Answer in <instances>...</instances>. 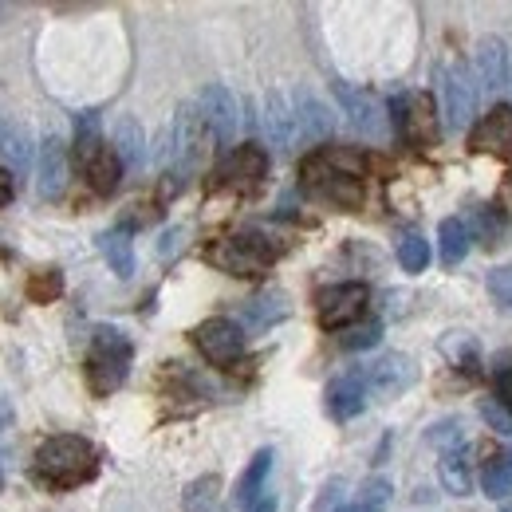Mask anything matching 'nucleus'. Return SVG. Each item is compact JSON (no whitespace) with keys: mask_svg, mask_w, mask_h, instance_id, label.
<instances>
[{"mask_svg":"<svg viewBox=\"0 0 512 512\" xmlns=\"http://www.w3.org/2000/svg\"><path fill=\"white\" fill-rule=\"evenodd\" d=\"M473 229H477V237H481L485 249H497V245H505L512 221L501 205H477L473 209Z\"/></svg>","mask_w":512,"mask_h":512,"instance_id":"nucleus-25","label":"nucleus"},{"mask_svg":"<svg viewBox=\"0 0 512 512\" xmlns=\"http://www.w3.org/2000/svg\"><path fill=\"white\" fill-rule=\"evenodd\" d=\"M438 473H442L446 493H453V497H469L473 493V465L465 457V446L446 449L442 461H438Z\"/></svg>","mask_w":512,"mask_h":512,"instance_id":"nucleus-23","label":"nucleus"},{"mask_svg":"<svg viewBox=\"0 0 512 512\" xmlns=\"http://www.w3.org/2000/svg\"><path fill=\"white\" fill-rule=\"evenodd\" d=\"M103 150V134H99V115L95 111H83L79 123H75V162L87 170L91 158Z\"/></svg>","mask_w":512,"mask_h":512,"instance_id":"nucleus-29","label":"nucleus"},{"mask_svg":"<svg viewBox=\"0 0 512 512\" xmlns=\"http://www.w3.org/2000/svg\"><path fill=\"white\" fill-rule=\"evenodd\" d=\"M264 130H268V142L276 150H288L296 142V115H292V99L284 91L264 95Z\"/></svg>","mask_w":512,"mask_h":512,"instance_id":"nucleus-19","label":"nucleus"},{"mask_svg":"<svg viewBox=\"0 0 512 512\" xmlns=\"http://www.w3.org/2000/svg\"><path fill=\"white\" fill-rule=\"evenodd\" d=\"M241 316L249 327H272V323L288 320L292 316V304H288V296L284 292H276V288H268V292H260L253 300H245V308H241Z\"/></svg>","mask_w":512,"mask_h":512,"instance_id":"nucleus-20","label":"nucleus"},{"mask_svg":"<svg viewBox=\"0 0 512 512\" xmlns=\"http://www.w3.org/2000/svg\"><path fill=\"white\" fill-rule=\"evenodd\" d=\"M217 501H221V477H217V473H205V477H197L190 489H186L182 509L186 512H217Z\"/></svg>","mask_w":512,"mask_h":512,"instance_id":"nucleus-31","label":"nucleus"},{"mask_svg":"<svg viewBox=\"0 0 512 512\" xmlns=\"http://www.w3.org/2000/svg\"><path fill=\"white\" fill-rule=\"evenodd\" d=\"M197 111H201V119L209 123L213 138H217L221 146H229V142L237 138V127H241V111H237V99H233V91H229V87H221V83H209V87L197 95Z\"/></svg>","mask_w":512,"mask_h":512,"instance_id":"nucleus-12","label":"nucleus"},{"mask_svg":"<svg viewBox=\"0 0 512 512\" xmlns=\"http://www.w3.org/2000/svg\"><path fill=\"white\" fill-rule=\"evenodd\" d=\"M32 473L40 485H48L56 493L79 489L99 473V449L87 438H75V434L48 438V442H40L36 457H32Z\"/></svg>","mask_w":512,"mask_h":512,"instance_id":"nucleus-2","label":"nucleus"},{"mask_svg":"<svg viewBox=\"0 0 512 512\" xmlns=\"http://www.w3.org/2000/svg\"><path fill=\"white\" fill-rule=\"evenodd\" d=\"M430 446H438L442 453L453 446H461V430H457V422L449 418V422H438L434 430H430Z\"/></svg>","mask_w":512,"mask_h":512,"instance_id":"nucleus-39","label":"nucleus"},{"mask_svg":"<svg viewBox=\"0 0 512 512\" xmlns=\"http://www.w3.org/2000/svg\"><path fill=\"white\" fill-rule=\"evenodd\" d=\"M335 512H375V509H367V505H343V509H335Z\"/></svg>","mask_w":512,"mask_h":512,"instance_id":"nucleus-45","label":"nucleus"},{"mask_svg":"<svg viewBox=\"0 0 512 512\" xmlns=\"http://www.w3.org/2000/svg\"><path fill=\"white\" fill-rule=\"evenodd\" d=\"M0 485H4V477H0Z\"/></svg>","mask_w":512,"mask_h":512,"instance_id":"nucleus-48","label":"nucleus"},{"mask_svg":"<svg viewBox=\"0 0 512 512\" xmlns=\"http://www.w3.org/2000/svg\"><path fill=\"white\" fill-rule=\"evenodd\" d=\"M268 174V154L260 146H237L217 170H213V186L233 193H253Z\"/></svg>","mask_w":512,"mask_h":512,"instance_id":"nucleus-9","label":"nucleus"},{"mask_svg":"<svg viewBox=\"0 0 512 512\" xmlns=\"http://www.w3.org/2000/svg\"><path fill=\"white\" fill-rule=\"evenodd\" d=\"M489 300L505 312V316H512V264H505V268H493L489 272Z\"/></svg>","mask_w":512,"mask_h":512,"instance_id":"nucleus-34","label":"nucleus"},{"mask_svg":"<svg viewBox=\"0 0 512 512\" xmlns=\"http://www.w3.org/2000/svg\"><path fill=\"white\" fill-rule=\"evenodd\" d=\"M390 115H394V130L410 146H434L438 115H434V99L426 91H406V95L390 99Z\"/></svg>","mask_w":512,"mask_h":512,"instance_id":"nucleus-6","label":"nucleus"},{"mask_svg":"<svg viewBox=\"0 0 512 512\" xmlns=\"http://www.w3.org/2000/svg\"><path fill=\"white\" fill-rule=\"evenodd\" d=\"M509 91H512V75H509Z\"/></svg>","mask_w":512,"mask_h":512,"instance_id":"nucleus-47","label":"nucleus"},{"mask_svg":"<svg viewBox=\"0 0 512 512\" xmlns=\"http://www.w3.org/2000/svg\"><path fill=\"white\" fill-rule=\"evenodd\" d=\"M481 489H485V497H493V501H509L512 469L501 461V457H493V461L485 465V473H481Z\"/></svg>","mask_w":512,"mask_h":512,"instance_id":"nucleus-33","label":"nucleus"},{"mask_svg":"<svg viewBox=\"0 0 512 512\" xmlns=\"http://www.w3.org/2000/svg\"><path fill=\"white\" fill-rule=\"evenodd\" d=\"M398 264H402L406 272H426V264H430V241L406 237V241L398 245Z\"/></svg>","mask_w":512,"mask_h":512,"instance_id":"nucleus-35","label":"nucleus"},{"mask_svg":"<svg viewBox=\"0 0 512 512\" xmlns=\"http://www.w3.org/2000/svg\"><path fill=\"white\" fill-rule=\"evenodd\" d=\"M493 402H501L512 414V367H497L493 371Z\"/></svg>","mask_w":512,"mask_h":512,"instance_id":"nucleus-40","label":"nucleus"},{"mask_svg":"<svg viewBox=\"0 0 512 512\" xmlns=\"http://www.w3.org/2000/svg\"><path fill=\"white\" fill-rule=\"evenodd\" d=\"M331 87H335V99L343 103V111H347L351 127L379 142V138L386 134V119H383V107L375 103V95H371V91H363V87H351V83H343V79H335Z\"/></svg>","mask_w":512,"mask_h":512,"instance_id":"nucleus-13","label":"nucleus"},{"mask_svg":"<svg viewBox=\"0 0 512 512\" xmlns=\"http://www.w3.org/2000/svg\"><path fill=\"white\" fill-rule=\"evenodd\" d=\"M442 351L449 355V363L465 367L469 375L477 371V343H473V335H465V331H449L446 339H442Z\"/></svg>","mask_w":512,"mask_h":512,"instance_id":"nucleus-32","label":"nucleus"},{"mask_svg":"<svg viewBox=\"0 0 512 512\" xmlns=\"http://www.w3.org/2000/svg\"><path fill=\"white\" fill-rule=\"evenodd\" d=\"M509 75H512V60H509V48L493 36H485L477 44V79L489 95H501L509 91Z\"/></svg>","mask_w":512,"mask_h":512,"instance_id":"nucleus-18","label":"nucleus"},{"mask_svg":"<svg viewBox=\"0 0 512 512\" xmlns=\"http://www.w3.org/2000/svg\"><path fill=\"white\" fill-rule=\"evenodd\" d=\"M209 142H217L213 138V130L209 123L201 119V111L186 103V107H178V115H174V127H170V162L178 166V174L186 178L193 170H201V162L209 158Z\"/></svg>","mask_w":512,"mask_h":512,"instance_id":"nucleus-5","label":"nucleus"},{"mask_svg":"<svg viewBox=\"0 0 512 512\" xmlns=\"http://www.w3.org/2000/svg\"><path fill=\"white\" fill-rule=\"evenodd\" d=\"M67 190V146L64 138L48 134L40 146V174H36V193L44 201H60Z\"/></svg>","mask_w":512,"mask_h":512,"instance_id":"nucleus-17","label":"nucleus"},{"mask_svg":"<svg viewBox=\"0 0 512 512\" xmlns=\"http://www.w3.org/2000/svg\"><path fill=\"white\" fill-rule=\"evenodd\" d=\"M304 190L320 197L335 209H363L367 201V186H363V158L351 150H320L300 166Z\"/></svg>","mask_w":512,"mask_h":512,"instance_id":"nucleus-1","label":"nucleus"},{"mask_svg":"<svg viewBox=\"0 0 512 512\" xmlns=\"http://www.w3.org/2000/svg\"><path fill=\"white\" fill-rule=\"evenodd\" d=\"M477 410H481V418H485V422H489V426H493L497 434H509V438H512V414L505 410V406H501V402L485 398V402H481Z\"/></svg>","mask_w":512,"mask_h":512,"instance_id":"nucleus-38","label":"nucleus"},{"mask_svg":"<svg viewBox=\"0 0 512 512\" xmlns=\"http://www.w3.org/2000/svg\"><path fill=\"white\" fill-rule=\"evenodd\" d=\"M379 339H383V323L371 320V323H363V327H355V331H347V335L339 339V347H343V351H367V347H375Z\"/></svg>","mask_w":512,"mask_h":512,"instance_id":"nucleus-36","label":"nucleus"},{"mask_svg":"<svg viewBox=\"0 0 512 512\" xmlns=\"http://www.w3.org/2000/svg\"><path fill=\"white\" fill-rule=\"evenodd\" d=\"M469 150L512 162V107H493L477 127L469 130Z\"/></svg>","mask_w":512,"mask_h":512,"instance_id":"nucleus-14","label":"nucleus"},{"mask_svg":"<svg viewBox=\"0 0 512 512\" xmlns=\"http://www.w3.org/2000/svg\"><path fill=\"white\" fill-rule=\"evenodd\" d=\"M292 115H296V142H323L335 130V115L308 87L292 91Z\"/></svg>","mask_w":512,"mask_h":512,"instance_id":"nucleus-16","label":"nucleus"},{"mask_svg":"<svg viewBox=\"0 0 512 512\" xmlns=\"http://www.w3.org/2000/svg\"><path fill=\"white\" fill-rule=\"evenodd\" d=\"M509 469H512V465H509Z\"/></svg>","mask_w":512,"mask_h":512,"instance_id":"nucleus-49","label":"nucleus"},{"mask_svg":"<svg viewBox=\"0 0 512 512\" xmlns=\"http://www.w3.org/2000/svg\"><path fill=\"white\" fill-rule=\"evenodd\" d=\"M390 481L386 477H371L367 485H363V493H359V505H367V509L375 512H386V505H390Z\"/></svg>","mask_w":512,"mask_h":512,"instance_id":"nucleus-37","label":"nucleus"},{"mask_svg":"<svg viewBox=\"0 0 512 512\" xmlns=\"http://www.w3.org/2000/svg\"><path fill=\"white\" fill-rule=\"evenodd\" d=\"M276 509H280L276 493H268V489H264V493H260V497H256V501H253V505H249L245 512H276Z\"/></svg>","mask_w":512,"mask_h":512,"instance_id":"nucleus-43","label":"nucleus"},{"mask_svg":"<svg viewBox=\"0 0 512 512\" xmlns=\"http://www.w3.org/2000/svg\"><path fill=\"white\" fill-rule=\"evenodd\" d=\"M115 154L123 158V166H142V158H146V134L130 115L115 123Z\"/></svg>","mask_w":512,"mask_h":512,"instance_id":"nucleus-28","label":"nucleus"},{"mask_svg":"<svg viewBox=\"0 0 512 512\" xmlns=\"http://www.w3.org/2000/svg\"><path fill=\"white\" fill-rule=\"evenodd\" d=\"M130 359H134V343L127 331L119 327H95L91 335V351H87V386L91 394L107 398L127 383Z\"/></svg>","mask_w":512,"mask_h":512,"instance_id":"nucleus-3","label":"nucleus"},{"mask_svg":"<svg viewBox=\"0 0 512 512\" xmlns=\"http://www.w3.org/2000/svg\"><path fill=\"white\" fill-rule=\"evenodd\" d=\"M8 426H12V402H8L4 394H0V434H4Z\"/></svg>","mask_w":512,"mask_h":512,"instance_id":"nucleus-44","label":"nucleus"},{"mask_svg":"<svg viewBox=\"0 0 512 512\" xmlns=\"http://www.w3.org/2000/svg\"><path fill=\"white\" fill-rule=\"evenodd\" d=\"M363 379H367V390L379 394V398H398L406 394L410 386L418 383V363L410 355H383L375 359L371 367H363Z\"/></svg>","mask_w":512,"mask_h":512,"instance_id":"nucleus-11","label":"nucleus"},{"mask_svg":"<svg viewBox=\"0 0 512 512\" xmlns=\"http://www.w3.org/2000/svg\"><path fill=\"white\" fill-rule=\"evenodd\" d=\"M272 461H276V453H272V449H260L253 461H249V469L241 473V481H237V501H241L245 509L264 493V481H268V473H272Z\"/></svg>","mask_w":512,"mask_h":512,"instance_id":"nucleus-26","label":"nucleus"},{"mask_svg":"<svg viewBox=\"0 0 512 512\" xmlns=\"http://www.w3.org/2000/svg\"><path fill=\"white\" fill-rule=\"evenodd\" d=\"M438 245H442V264L457 268L465 256H469V225L461 217H446L438 225Z\"/></svg>","mask_w":512,"mask_h":512,"instance_id":"nucleus-27","label":"nucleus"},{"mask_svg":"<svg viewBox=\"0 0 512 512\" xmlns=\"http://www.w3.org/2000/svg\"><path fill=\"white\" fill-rule=\"evenodd\" d=\"M12 193H16V178H12V170L0 166V209L12 201Z\"/></svg>","mask_w":512,"mask_h":512,"instance_id":"nucleus-42","label":"nucleus"},{"mask_svg":"<svg viewBox=\"0 0 512 512\" xmlns=\"http://www.w3.org/2000/svg\"><path fill=\"white\" fill-rule=\"evenodd\" d=\"M193 347H197L213 367H229V363H237L241 351H245V331H241V323L225 320V316H213V320L193 327Z\"/></svg>","mask_w":512,"mask_h":512,"instance_id":"nucleus-8","label":"nucleus"},{"mask_svg":"<svg viewBox=\"0 0 512 512\" xmlns=\"http://www.w3.org/2000/svg\"><path fill=\"white\" fill-rule=\"evenodd\" d=\"M99 253H103V260L111 264V272H115L119 280H130V276H134V241H130L127 229L103 233V237H99Z\"/></svg>","mask_w":512,"mask_h":512,"instance_id":"nucleus-24","label":"nucleus"},{"mask_svg":"<svg viewBox=\"0 0 512 512\" xmlns=\"http://www.w3.org/2000/svg\"><path fill=\"white\" fill-rule=\"evenodd\" d=\"M442 99H446L449 130L473 127V115H477V83H473V71L465 64L442 67Z\"/></svg>","mask_w":512,"mask_h":512,"instance_id":"nucleus-10","label":"nucleus"},{"mask_svg":"<svg viewBox=\"0 0 512 512\" xmlns=\"http://www.w3.org/2000/svg\"><path fill=\"white\" fill-rule=\"evenodd\" d=\"M0 158L12 166V174H24L32 162V138L24 123H12L0 115Z\"/></svg>","mask_w":512,"mask_h":512,"instance_id":"nucleus-21","label":"nucleus"},{"mask_svg":"<svg viewBox=\"0 0 512 512\" xmlns=\"http://www.w3.org/2000/svg\"><path fill=\"white\" fill-rule=\"evenodd\" d=\"M367 379H363V371H343V375H335L331 383H327V414L335 418V422H351V418H359L363 414V406H367Z\"/></svg>","mask_w":512,"mask_h":512,"instance_id":"nucleus-15","label":"nucleus"},{"mask_svg":"<svg viewBox=\"0 0 512 512\" xmlns=\"http://www.w3.org/2000/svg\"><path fill=\"white\" fill-rule=\"evenodd\" d=\"M367 284L359 280H347V284H331L316 296V316H320L323 331H339V327H351L367 312Z\"/></svg>","mask_w":512,"mask_h":512,"instance_id":"nucleus-7","label":"nucleus"},{"mask_svg":"<svg viewBox=\"0 0 512 512\" xmlns=\"http://www.w3.org/2000/svg\"><path fill=\"white\" fill-rule=\"evenodd\" d=\"M83 174H87V186L91 190L99 193V197H107V193L119 190V182H123V158L115 154V146H103Z\"/></svg>","mask_w":512,"mask_h":512,"instance_id":"nucleus-22","label":"nucleus"},{"mask_svg":"<svg viewBox=\"0 0 512 512\" xmlns=\"http://www.w3.org/2000/svg\"><path fill=\"white\" fill-rule=\"evenodd\" d=\"M276 245H268L260 233H237V237H217L209 249H205V260L229 276H264L268 264L276 260Z\"/></svg>","mask_w":512,"mask_h":512,"instance_id":"nucleus-4","label":"nucleus"},{"mask_svg":"<svg viewBox=\"0 0 512 512\" xmlns=\"http://www.w3.org/2000/svg\"><path fill=\"white\" fill-rule=\"evenodd\" d=\"M182 237H186V229H170V233L162 237V245H158V253H162V260H166V256H174L178 249H182Z\"/></svg>","mask_w":512,"mask_h":512,"instance_id":"nucleus-41","label":"nucleus"},{"mask_svg":"<svg viewBox=\"0 0 512 512\" xmlns=\"http://www.w3.org/2000/svg\"><path fill=\"white\" fill-rule=\"evenodd\" d=\"M24 296L32 304H56L64 296V272L60 268H36L24 284Z\"/></svg>","mask_w":512,"mask_h":512,"instance_id":"nucleus-30","label":"nucleus"},{"mask_svg":"<svg viewBox=\"0 0 512 512\" xmlns=\"http://www.w3.org/2000/svg\"><path fill=\"white\" fill-rule=\"evenodd\" d=\"M501 512H512V501H509V505H505V509H501Z\"/></svg>","mask_w":512,"mask_h":512,"instance_id":"nucleus-46","label":"nucleus"}]
</instances>
